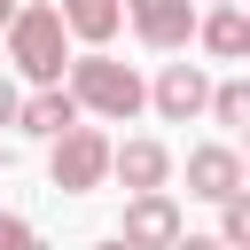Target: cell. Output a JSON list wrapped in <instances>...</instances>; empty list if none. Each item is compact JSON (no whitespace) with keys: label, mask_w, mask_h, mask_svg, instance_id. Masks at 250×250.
I'll return each instance as SVG.
<instances>
[{"label":"cell","mask_w":250,"mask_h":250,"mask_svg":"<svg viewBox=\"0 0 250 250\" xmlns=\"http://www.w3.org/2000/svg\"><path fill=\"white\" fill-rule=\"evenodd\" d=\"M62 86H70V102H78L86 117H109V125H125V117L148 102L141 70H133V62H117V55H102V47H94V55H78Z\"/></svg>","instance_id":"6da1fadb"},{"label":"cell","mask_w":250,"mask_h":250,"mask_svg":"<svg viewBox=\"0 0 250 250\" xmlns=\"http://www.w3.org/2000/svg\"><path fill=\"white\" fill-rule=\"evenodd\" d=\"M8 62L31 78V86H62V62H70V23L62 8H23L8 23Z\"/></svg>","instance_id":"7a4b0ae2"},{"label":"cell","mask_w":250,"mask_h":250,"mask_svg":"<svg viewBox=\"0 0 250 250\" xmlns=\"http://www.w3.org/2000/svg\"><path fill=\"white\" fill-rule=\"evenodd\" d=\"M109 164H117V141H109L102 125H70V133L47 148V180H55L62 195H94V188L109 180Z\"/></svg>","instance_id":"3957f363"},{"label":"cell","mask_w":250,"mask_h":250,"mask_svg":"<svg viewBox=\"0 0 250 250\" xmlns=\"http://www.w3.org/2000/svg\"><path fill=\"white\" fill-rule=\"evenodd\" d=\"M125 23L141 31V47H156V55H180V47L195 39L203 8H195V0H125Z\"/></svg>","instance_id":"277c9868"},{"label":"cell","mask_w":250,"mask_h":250,"mask_svg":"<svg viewBox=\"0 0 250 250\" xmlns=\"http://www.w3.org/2000/svg\"><path fill=\"white\" fill-rule=\"evenodd\" d=\"M148 102H156V117H164V125L203 117V109H211V78H203V62H164V70H156V86H148Z\"/></svg>","instance_id":"5b68a950"},{"label":"cell","mask_w":250,"mask_h":250,"mask_svg":"<svg viewBox=\"0 0 250 250\" xmlns=\"http://www.w3.org/2000/svg\"><path fill=\"white\" fill-rule=\"evenodd\" d=\"M133 250H180V203L172 195H125V227H117Z\"/></svg>","instance_id":"8992f818"},{"label":"cell","mask_w":250,"mask_h":250,"mask_svg":"<svg viewBox=\"0 0 250 250\" xmlns=\"http://www.w3.org/2000/svg\"><path fill=\"white\" fill-rule=\"evenodd\" d=\"M242 156L234 148H219V141H203V148H188V195H203V203H227V195H242Z\"/></svg>","instance_id":"52a82bcc"},{"label":"cell","mask_w":250,"mask_h":250,"mask_svg":"<svg viewBox=\"0 0 250 250\" xmlns=\"http://www.w3.org/2000/svg\"><path fill=\"white\" fill-rule=\"evenodd\" d=\"M109 180H125V195H164V180H172V148H164V141H117Z\"/></svg>","instance_id":"ba28073f"},{"label":"cell","mask_w":250,"mask_h":250,"mask_svg":"<svg viewBox=\"0 0 250 250\" xmlns=\"http://www.w3.org/2000/svg\"><path fill=\"white\" fill-rule=\"evenodd\" d=\"M78 117H86V109L70 102V86H39V94H23V117H16V125H23L31 141H47V148H55Z\"/></svg>","instance_id":"9c48e42d"},{"label":"cell","mask_w":250,"mask_h":250,"mask_svg":"<svg viewBox=\"0 0 250 250\" xmlns=\"http://www.w3.org/2000/svg\"><path fill=\"white\" fill-rule=\"evenodd\" d=\"M62 23H70V39L109 47V39H117V23H125V0H62Z\"/></svg>","instance_id":"30bf717a"},{"label":"cell","mask_w":250,"mask_h":250,"mask_svg":"<svg viewBox=\"0 0 250 250\" xmlns=\"http://www.w3.org/2000/svg\"><path fill=\"white\" fill-rule=\"evenodd\" d=\"M195 39H203V55H250V16L242 8H203V23H195Z\"/></svg>","instance_id":"8fae6325"},{"label":"cell","mask_w":250,"mask_h":250,"mask_svg":"<svg viewBox=\"0 0 250 250\" xmlns=\"http://www.w3.org/2000/svg\"><path fill=\"white\" fill-rule=\"evenodd\" d=\"M211 117H219V125H234V133H250V78L211 86Z\"/></svg>","instance_id":"7c38bea8"},{"label":"cell","mask_w":250,"mask_h":250,"mask_svg":"<svg viewBox=\"0 0 250 250\" xmlns=\"http://www.w3.org/2000/svg\"><path fill=\"white\" fill-rule=\"evenodd\" d=\"M219 242H227V250H250V188L219 203Z\"/></svg>","instance_id":"4fadbf2b"},{"label":"cell","mask_w":250,"mask_h":250,"mask_svg":"<svg viewBox=\"0 0 250 250\" xmlns=\"http://www.w3.org/2000/svg\"><path fill=\"white\" fill-rule=\"evenodd\" d=\"M0 250H39V227L16 219V211H0Z\"/></svg>","instance_id":"5bb4252c"},{"label":"cell","mask_w":250,"mask_h":250,"mask_svg":"<svg viewBox=\"0 0 250 250\" xmlns=\"http://www.w3.org/2000/svg\"><path fill=\"white\" fill-rule=\"evenodd\" d=\"M16 117H23V94H16L8 78H0V125H16Z\"/></svg>","instance_id":"9a60e30c"},{"label":"cell","mask_w":250,"mask_h":250,"mask_svg":"<svg viewBox=\"0 0 250 250\" xmlns=\"http://www.w3.org/2000/svg\"><path fill=\"white\" fill-rule=\"evenodd\" d=\"M180 250H227L219 234H180Z\"/></svg>","instance_id":"2e32d148"},{"label":"cell","mask_w":250,"mask_h":250,"mask_svg":"<svg viewBox=\"0 0 250 250\" xmlns=\"http://www.w3.org/2000/svg\"><path fill=\"white\" fill-rule=\"evenodd\" d=\"M16 16H23V0H0V31H8V23H16Z\"/></svg>","instance_id":"e0dca14e"},{"label":"cell","mask_w":250,"mask_h":250,"mask_svg":"<svg viewBox=\"0 0 250 250\" xmlns=\"http://www.w3.org/2000/svg\"><path fill=\"white\" fill-rule=\"evenodd\" d=\"M94 250H133V242H125V234H109V242H94Z\"/></svg>","instance_id":"ac0fdd59"},{"label":"cell","mask_w":250,"mask_h":250,"mask_svg":"<svg viewBox=\"0 0 250 250\" xmlns=\"http://www.w3.org/2000/svg\"><path fill=\"white\" fill-rule=\"evenodd\" d=\"M211 8H242V0H211Z\"/></svg>","instance_id":"d6986e66"},{"label":"cell","mask_w":250,"mask_h":250,"mask_svg":"<svg viewBox=\"0 0 250 250\" xmlns=\"http://www.w3.org/2000/svg\"><path fill=\"white\" fill-rule=\"evenodd\" d=\"M0 172H8V141H0Z\"/></svg>","instance_id":"ffe728a7"},{"label":"cell","mask_w":250,"mask_h":250,"mask_svg":"<svg viewBox=\"0 0 250 250\" xmlns=\"http://www.w3.org/2000/svg\"><path fill=\"white\" fill-rule=\"evenodd\" d=\"M242 172H250V156H242Z\"/></svg>","instance_id":"44dd1931"},{"label":"cell","mask_w":250,"mask_h":250,"mask_svg":"<svg viewBox=\"0 0 250 250\" xmlns=\"http://www.w3.org/2000/svg\"><path fill=\"white\" fill-rule=\"evenodd\" d=\"M242 16H250V8H242Z\"/></svg>","instance_id":"7402d4cb"}]
</instances>
